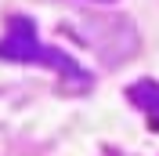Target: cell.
<instances>
[{
    "label": "cell",
    "instance_id": "cell-1",
    "mask_svg": "<svg viewBox=\"0 0 159 156\" xmlns=\"http://www.w3.org/2000/svg\"><path fill=\"white\" fill-rule=\"evenodd\" d=\"M0 55H4V58H15V62H43V66H58L61 73L83 76V69H80L69 55H58V51H51V47L40 44L29 18H11V33L0 40Z\"/></svg>",
    "mask_w": 159,
    "mask_h": 156
},
{
    "label": "cell",
    "instance_id": "cell-2",
    "mask_svg": "<svg viewBox=\"0 0 159 156\" xmlns=\"http://www.w3.org/2000/svg\"><path fill=\"white\" fill-rule=\"evenodd\" d=\"M130 102H134L138 109H145V113L159 124V84H156V80L134 84V87H130Z\"/></svg>",
    "mask_w": 159,
    "mask_h": 156
}]
</instances>
